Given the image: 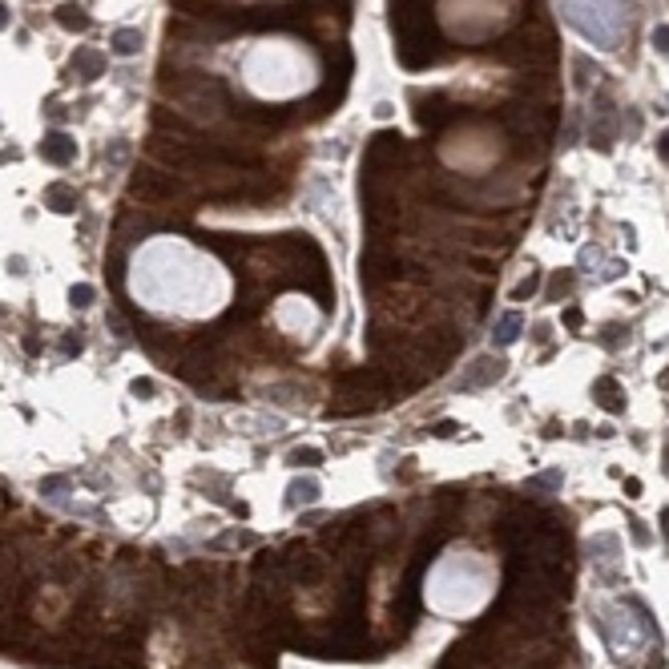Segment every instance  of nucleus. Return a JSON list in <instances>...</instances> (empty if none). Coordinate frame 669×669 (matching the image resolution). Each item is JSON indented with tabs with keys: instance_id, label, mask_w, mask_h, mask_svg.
<instances>
[{
	"instance_id": "nucleus-3",
	"label": "nucleus",
	"mask_w": 669,
	"mask_h": 669,
	"mask_svg": "<svg viewBox=\"0 0 669 669\" xmlns=\"http://www.w3.org/2000/svg\"><path fill=\"white\" fill-rule=\"evenodd\" d=\"M287 572H291V581H299V585H319L323 577H327V565H323L319 557H311V553H291Z\"/></svg>"
},
{
	"instance_id": "nucleus-6",
	"label": "nucleus",
	"mask_w": 669,
	"mask_h": 669,
	"mask_svg": "<svg viewBox=\"0 0 669 669\" xmlns=\"http://www.w3.org/2000/svg\"><path fill=\"white\" fill-rule=\"evenodd\" d=\"M597 399H601V407H605V411H621V399H625V395H621V387H617V379H597Z\"/></svg>"
},
{
	"instance_id": "nucleus-12",
	"label": "nucleus",
	"mask_w": 669,
	"mask_h": 669,
	"mask_svg": "<svg viewBox=\"0 0 669 669\" xmlns=\"http://www.w3.org/2000/svg\"><path fill=\"white\" fill-rule=\"evenodd\" d=\"M311 504V500H319V484L315 480H299V484H291V504Z\"/></svg>"
},
{
	"instance_id": "nucleus-5",
	"label": "nucleus",
	"mask_w": 669,
	"mask_h": 669,
	"mask_svg": "<svg viewBox=\"0 0 669 669\" xmlns=\"http://www.w3.org/2000/svg\"><path fill=\"white\" fill-rule=\"evenodd\" d=\"M472 367H476V371H472V375H464V387H480V383H492V379L504 375V363L500 359H476Z\"/></svg>"
},
{
	"instance_id": "nucleus-18",
	"label": "nucleus",
	"mask_w": 669,
	"mask_h": 669,
	"mask_svg": "<svg viewBox=\"0 0 669 669\" xmlns=\"http://www.w3.org/2000/svg\"><path fill=\"white\" fill-rule=\"evenodd\" d=\"M653 41H657V49H669V25H661L653 32Z\"/></svg>"
},
{
	"instance_id": "nucleus-9",
	"label": "nucleus",
	"mask_w": 669,
	"mask_h": 669,
	"mask_svg": "<svg viewBox=\"0 0 669 669\" xmlns=\"http://www.w3.org/2000/svg\"><path fill=\"white\" fill-rule=\"evenodd\" d=\"M520 327H524V319H520L516 311H508V315L500 319V327H496V343H500V347L516 343V334H520Z\"/></svg>"
},
{
	"instance_id": "nucleus-16",
	"label": "nucleus",
	"mask_w": 669,
	"mask_h": 669,
	"mask_svg": "<svg viewBox=\"0 0 669 669\" xmlns=\"http://www.w3.org/2000/svg\"><path fill=\"white\" fill-rule=\"evenodd\" d=\"M133 395H154V383L150 379H133Z\"/></svg>"
},
{
	"instance_id": "nucleus-10",
	"label": "nucleus",
	"mask_w": 669,
	"mask_h": 669,
	"mask_svg": "<svg viewBox=\"0 0 669 669\" xmlns=\"http://www.w3.org/2000/svg\"><path fill=\"white\" fill-rule=\"evenodd\" d=\"M49 206L61 210V214H69V210L77 206V194H73L69 186H61V181H56V186H49Z\"/></svg>"
},
{
	"instance_id": "nucleus-2",
	"label": "nucleus",
	"mask_w": 669,
	"mask_h": 669,
	"mask_svg": "<svg viewBox=\"0 0 669 669\" xmlns=\"http://www.w3.org/2000/svg\"><path fill=\"white\" fill-rule=\"evenodd\" d=\"M560 8L569 16V25L581 37H589L593 44H601V49H613L617 44L621 25H625L621 0H560Z\"/></svg>"
},
{
	"instance_id": "nucleus-11",
	"label": "nucleus",
	"mask_w": 669,
	"mask_h": 669,
	"mask_svg": "<svg viewBox=\"0 0 669 669\" xmlns=\"http://www.w3.org/2000/svg\"><path fill=\"white\" fill-rule=\"evenodd\" d=\"M56 20L65 28H89V16H85L81 4H61V8H56Z\"/></svg>"
},
{
	"instance_id": "nucleus-15",
	"label": "nucleus",
	"mask_w": 669,
	"mask_h": 669,
	"mask_svg": "<svg viewBox=\"0 0 669 669\" xmlns=\"http://www.w3.org/2000/svg\"><path fill=\"white\" fill-rule=\"evenodd\" d=\"M581 323H585V315H581V307H569V311H565V327H569V331H577Z\"/></svg>"
},
{
	"instance_id": "nucleus-17",
	"label": "nucleus",
	"mask_w": 669,
	"mask_h": 669,
	"mask_svg": "<svg viewBox=\"0 0 669 669\" xmlns=\"http://www.w3.org/2000/svg\"><path fill=\"white\" fill-rule=\"evenodd\" d=\"M532 291H536V275H532L529 282H520V287H516V299H529Z\"/></svg>"
},
{
	"instance_id": "nucleus-1",
	"label": "nucleus",
	"mask_w": 669,
	"mask_h": 669,
	"mask_svg": "<svg viewBox=\"0 0 669 669\" xmlns=\"http://www.w3.org/2000/svg\"><path fill=\"white\" fill-rule=\"evenodd\" d=\"M246 81L263 97H294L315 81V69L311 56L294 44H258L246 56Z\"/></svg>"
},
{
	"instance_id": "nucleus-14",
	"label": "nucleus",
	"mask_w": 669,
	"mask_h": 669,
	"mask_svg": "<svg viewBox=\"0 0 669 669\" xmlns=\"http://www.w3.org/2000/svg\"><path fill=\"white\" fill-rule=\"evenodd\" d=\"M69 299H73V307H89V303H93V287H85L81 282V287H73Z\"/></svg>"
},
{
	"instance_id": "nucleus-19",
	"label": "nucleus",
	"mask_w": 669,
	"mask_h": 669,
	"mask_svg": "<svg viewBox=\"0 0 669 669\" xmlns=\"http://www.w3.org/2000/svg\"><path fill=\"white\" fill-rule=\"evenodd\" d=\"M456 432V423H452V419H444V423H435V435H452Z\"/></svg>"
},
{
	"instance_id": "nucleus-13",
	"label": "nucleus",
	"mask_w": 669,
	"mask_h": 669,
	"mask_svg": "<svg viewBox=\"0 0 669 669\" xmlns=\"http://www.w3.org/2000/svg\"><path fill=\"white\" fill-rule=\"evenodd\" d=\"M323 452L319 447H299V452H291V464L294 468H311V464H319Z\"/></svg>"
},
{
	"instance_id": "nucleus-8",
	"label": "nucleus",
	"mask_w": 669,
	"mask_h": 669,
	"mask_svg": "<svg viewBox=\"0 0 669 669\" xmlns=\"http://www.w3.org/2000/svg\"><path fill=\"white\" fill-rule=\"evenodd\" d=\"M73 69L81 73L85 81H93V77H101L105 61H101V53H77V56H73Z\"/></svg>"
},
{
	"instance_id": "nucleus-7",
	"label": "nucleus",
	"mask_w": 669,
	"mask_h": 669,
	"mask_svg": "<svg viewBox=\"0 0 669 669\" xmlns=\"http://www.w3.org/2000/svg\"><path fill=\"white\" fill-rule=\"evenodd\" d=\"M141 49V32L138 28H117L113 32V53L117 56H133Z\"/></svg>"
},
{
	"instance_id": "nucleus-20",
	"label": "nucleus",
	"mask_w": 669,
	"mask_h": 669,
	"mask_svg": "<svg viewBox=\"0 0 669 669\" xmlns=\"http://www.w3.org/2000/svg\"><path fill=\"white\" fill-rule=\"evenodd\" d=\"M8 25V8H4V4H0V28Z\"/></svg>"
},
{
	"instance_id": "nucleus-4",
	"label": "nucleus",
	"mask_w": 669,
	"mask_h": 669,
	"mask_svg": "<svg viewBox=\"0 0 669 669\" xmlns=\"http://www.w3.org/2000/svg\"><path fill=\"white\" fill-rule=\"evenodd\" d=\"M41 157L44 162H53V166H69L73 157H77V141L69 133H49L41 141Z\"/></svg>"
}]
</instances>
